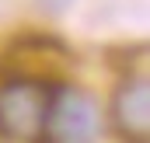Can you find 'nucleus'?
<instances>
[{"label": "nucleus", "instance_id": "nucleus-1", "mask_svg": "<svg viewBox=\"0 0 150 143\" xmlns=\"http://www.w3.org/2000/svg\"><path fill=\"white\" fill-rule=\"evenodd\" d=\"M59 80L38 73H7L0 80V136L11 143H35L45 129Z\"/></svg>", "mask_w": 150, "mask_h": 143}, {"label": "nucleus", "instance_id": "nucleus-2", "mask_svg": "<svg viewBox=\"0 0 150 143\" xmlns=\"http://www.w3.org/2000/svg\"><path fill=\"white\" fill-rule=\"evenodd\" d=\"M98 129H101L98 105L84 91L59 84L52 108H49V119H45V129L35 143H94Z\"/></svg>", "mask_w": 150, "mask_h": 143}, {"label": "nucleus", "instance_id": "nucleus-3", "mask_svg": "<svg viewBox=\"0 0 150 143\" xmlns=\"http://www.w3.org/2000/svg\"><path fill=\"white\" fill-rule=\"evenodd\" d=\"M112 126L122 143H150V91L147 77H126L112 94Z\"/></svg>", "mask_w": 150, "mask_h": 143}]
</instances>
